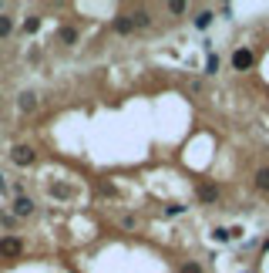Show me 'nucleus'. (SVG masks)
<instances>
[{
    "label": "nucleus",
    "mask_w": 269,
    "mask_h": 273,
    "mask_svg": "<svg viewBox=\"0 0 269 273\" xmlns=\"http://www.w3.org/2000/svg\"><path fill=\"white\" fill-rule=\"evenodd\" d=\"M24 27H27V31H30V34H34V31H37V27H41V20H37V17H30V20H27V24H24Z\"/></svg>",
    "instance_id": "nucleus-15"
},
{
    "label": "nucleus",
    "mask_w": 269,
    "mask_h": 273,
    "mask_svg": "<svg viewBox=\"0 0 269 273\" xmlns=\"http://www.w3.org/2000/svg\"><path fill=\"white\" fill-rule=\"evenodd\" d=\"M209 24H212V14H209V10H202L199 17H195V27H202V31H205Z\"/></svg>",
    "instance_id": "nucleus-11"
},
{
    "label": "nucleus",
    "mask_w": 269,
    "mask_h": 273,
    "mask_svg": "<svg viewBox=\"0 0 269 273\" xmlns=\"http://www.w3.org/2000/svg\"><path fill=\"white\" fill-rule=\"evenodd\" d=\"M10 27H14V24H10V17H0V37H7V34H10Z\"/></svg>",
    "instance_id": "nucleus-12"
},
{
    "label": "nucleus",
    "mask_w": 269,
    "mask_h": 273,
    "mask_svg": "<svg viewBox=\"0 0 269 273\" xmlns=\"http://www.w3.org/2000/svg\"><path fill=\"white\" fill-rule=\"evenodd\" d=\"M168 10H172V14H182V10H185V3H182V0H175V3H168Z\"/></svg>",
    "instance_id": "nucleus-14"
},
{
    "label": "nucleus",
    "mask_w": 269,
    "mask_h": 273,
    "mask_svg": "<svg viewBox=\"0 0 269 273\" xmlns=\"http://www.w3.org/2000/svg\"><path fill=\"white\" fill-rule=\"evenodd\" d=\"M10 159H14L17 165H24V169H27V165H34V148H27V145H17V148L10 152Z\"/></svg>",
    "instance_id": "nucleus-1"
},
{
    "label": "nucleus",
    "mask_w": 269,
    "mask_h": 273,
    "mask_svg": "<svg viewBox=\"0 0 269 273\" xmlns=\"http://www.w3.org/2000/svg\"><path fill=\"white\" fill-rule=\"evenodd\" d=\"M232 64H236L239 71L253 68V54H249V51H236V54H232Z\"/></svg>",
    "instance_id": "nucleus-3"
},
{
    "label": "nucleus",
    "mask_w": 269,
    "mask_h": 273,
    "mask_svg": "<svg viewBox=\"0 0 269 273\" xmlns=\"http://www.w3.org/2000/svg\"><path fill=\"white\" fill-rule=\"evenodd\" d=\"M20 250H24V246H20L17 236H3V240H0V253H3V257H17Z\"/></svg>",
    "instance_id": "nucleus-2"
},
{
    "label": "nucleus",
    "mask_w": 269,
    "mask_h": 273,
    "mask_svg": "<svg viewBox=\"0 0 269 273\" xmlns=\"http://www.w3.org/2000/svg\"><path fill=\"white\" fill-rule=\"evenodd\" d=\"M58 37H61L64 44H74V41H77V31H71V27H61V31H58Z\"/></svg>",
    "instance_id": "nucleus-9"
},
{
    "label": "nucleus",
    "mask_w": 269,
    "mask_h": 273,
    "mask_svg": "<svg viewBox=\"0 0 269 273\" xmlns=\"http://www.w3.org/2000/svg\"><path fill=\"white\" fill-rule=\"evenodd\" d=\"M256 186H259L263 193H269V169H259V172H256Z\"/></svg>",
    "instance_id": "nucleus-7"
},
{
    "label": "nucleus",
    "mask_w": 269,
    "mask_h": 273,
    "mask_svg": "<svg viewBox=\"0 0 269 273\" xmlns=\"http://www.w3.org/2000/svg\"><path fill=\"white\" fill-rule=\"evenodd\" d=\"M132 20H128V17H118V20H115V31H118V34H132Z\"/></svg>",
    "instance_id": "nucleus-8"
},
{
    "label": "nucleus",
    "mask_w": 269,
    "mask_h": 273,
    "mask_svg": "<svg viewBox=\"0 0 269 273\" xmlns=\"http://www.w3.org/2000/svg\"><path fill=\"white\" fill-rule=\"evenodd\" d=\"M0 189H3V179H0Z\"/></svg>",
    "instance_id": "nucleus-17"
},
{
    "label": "nucleus",
    "mask_w": 269,
    "mask_h": 273,
    "mask_svg": "<svg viewBox=\"0 0 269 273\" xmlns=\"http://www.w3.org/2000/svg\"><path fill=\"white\" fill-rule=\"evenodd\" d=\"M34 105H37V98H34L30 91H24V95H20V108H24V112H30Z\"/></svg>",
    "instance_id": "nucleus-10"
},
{
    "label": "nucleus",
    "mask_w": 269,
    "mask_h": 273,
    "mask_svg": "<svg viewBox=\"0 0 269 273\" xmlns=\"http://www.w3.org/2000/svg\"><path fill=\"white\" fill-rule=\"evenodd\" d=\"M215 196H219V193H215V186H202V189H199V199H202V203H215Z\"/></svg>",
    "instance_id": "nucleus-6"
},
{
    "label": "nucleus",
    "mask_w": 269,
    "mask_h": 273,
    "mask_svg": "<svg viewBox=\"0 0 269 273\" xmlns=\"http://www.w3.org/2000/svg\"><path fill=\"white\" fill-rule=\"evenodd\" d=\"M14 212H17V216H30V212H34V203H30L27 196H20V199L14 203Z\"/></svg>",
    "instance_id": "nucleus-4"
},
{
    "label": "nucleus",
    "mask_w": 269,
    "mask_h": 273,
    "mask_svg": "<svg viewBox=\"0 0 269 273\" xmlns=\"http://www.w3.org/2000/svg\"><path fill=\"white\" fill-rule=\"evenodd\" d=\"M182 273H202V267H199V263H185V267H182Z\"/></svg>",
    "instance_id": "nucleus-16"
},
{
    "label": "nucleus",
    "mask_w": 269,
    "mask_h": 273,
    "mask_svg": "<svg viewBox=\"0 0 269 273\" xmlns=\"http://www.w3.org/2000/svg\"><path fill=\"white\" fill-rule=\"evenodd\" d=\"M148 20H151V17H148V10H134V14H132V24H134V27H148Z\"/></svg>",
    "instance_id": "nucleus-5"
},
{
    "label": "nucleus",
    "mask_w": 269,
    "mask_h": 273,
    "mask_svg": "<svg viewBox=\"0 0 269 273\" xmlns=\"http://www.w3.org/2000/svg\"><path fill=\"white\" fill-rule=\"evenodd\" d=\"M212 236H215V240H219V243H225V240H229V236H232V233H229V229H215V233H212Z\"/></svg>",
    "instance_id": "nucleus-13"
}]
</instances>
